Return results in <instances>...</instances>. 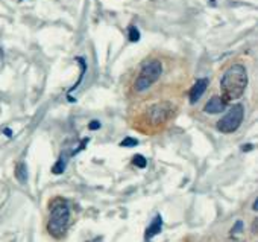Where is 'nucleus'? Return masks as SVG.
Here are the masks:
<instances>
[{"label": "nucleus", "instance_id": "11", "mask_svg": "<svg viewBox=\"0 0 258 242\" xmlns=\"http://www.w3.org/2000/svg\"><path fill=\"white\" fill-rule=\"evenodd\" d=\"M140 40V31L136 26H129V41H139Z\"/></svg>", "mask_w": 258, "mask_h": 242}, {"label": "nucleus", "instance_id": "7", "mask_svg": "<svg viewBox=\"0 0 258 242\" xmlns=\"http://www.w3.org/2000/svg\"><path fill=\"white\" fill-rule=\"evenodd\" d=\"M226 108V102L223 101V98L222 96H213L210 101H208V104L205 105V113H208V114H219V113H222L223 110Z\"/></svg>", "mask_w": 258, "mask_h": 242}, {"label": "nucleus", "instance_id": "14", "mask_svg": "<svg viewBox=\"0 0 258 242\" xmlns=\"http://www.w3.org/2000/svg\"><path fill=\"white\" fill-rule=\"evenodd\" d=\"M243 228V222L241 221H237L235 222V225L231 228V234H237V233H240V230Z\"/></svg>", "mask_w": 258, "mask_h": 242}, {"label": "nucleus", "instance_id": "8", "mask_svg": "<svg viewBox=\"0 0 258 242\" xmlns=\"http://www.w3.org/2000/svg\"><path fill=\"white\" fill-rule=\"evenodd\" d=\"M161 228H163V218H161V215H157L154 218L152 224L146 228V234H145L146 240H151L154 236L160 234L161 233Z\"/></svg>", "mask_w": 258, "mask_h": 242}, {"label": "nucleus", "instance_id": "13", "mask_svg": "<svg viewBox=\"0 0 258 242\" xmlns=\"http://www.w3.org/2000/svg\"><path fill=\"white\" fill-rule=\"evenodd\" d=\"M133 163L136 165V166H139V168H146V165H148V160L143 157V156H140V154H137L134 159H133Z\"/></svg>", "mask_w": 258, "mask_h": 242}, {"label": "nucleus", "instance_id": "6", "mask_svg": "<svg viewBox=\"0 0 258 242\" xmlns=\"http://www.w3.org/2000/svg\"><path fill=\"white\" fill-rule=\"evenodd\" d=\"M166 107H167L166 104H157L149 108V116L152 117L154 124H161L166 120V117L169 114V110Z\"/></svg>", "mask_w": 258, "mask_h": 242}, {"label": "nucleus", "instance_id": "1", "mask_svg": "<svg viewBox=\"0 0 258 242\" xmlns=\"http://www.w3.org/2000/svg\"><path fill=\"white\" fill-rule=\"evenodd\" d=\"M222 91H223V101H235L243 96L246 87H247V72L241 64L231 66L222 76L220 81Z\"/></svg>", "mask_w": 258, "mask_h": 242}, {"label": "nucleus", "instance_id": "15", "mask_svg": "<svg viewBox=\"0 0 258 242\" xmlns=\"http://www.w3.org/2000/svg\"><path fill=\"white\" fill-rule=\"evenodd\" d=\"M88 128L90 130H99L100 128V122H97V120H91V122H90V125H88Z\"/></svg>", "mask_w": 258, "mask_h": 242}, {"label": "nucleus", "instance_id": "16", "mask_svg": "<svg viewBox=\"0 0 258 242\" xmlns=\"http://www.w3.org/2000/svg\"><path fill=\"white\" fill-rule=\"evenodd\" d=\"M252 233H253V234L258 233V219H255V221L252 222Z\"/></svg>", "mask_w": 258, "mask_h": 242}, {"label": "nucleus", "instance_id": "4", "mask_svg": "<svg viewBox=\"0 0 258 242\" xmlns=\"http://www.w3.org/2000/svg\"><path fill=\"white\" fill-rule=\"evenodd\" d=\"M244 117V108L241 104H234L229 111L217 122V130L223 134H231L238 130V127L243 122Z\"/></svg>", "mask_w": 258, "mask_h": 242}, {"label": "nucleus", "instance_id": "12", "mask_svg": "<svg viewBox=\"0 0 258 242\" xmlns=\"http://www.w3.org/2000/svg\"><path fill=\"white\" fill-rule=\"evenodd\" d=\"M137 145H139V140L134 137H126L124 140L120 142V147H124V148H131V147H137Z\"/></svg>", "mask_w": 258, "mask_h": 242}, {"label": "nucleus", "instance_id": "17", "mask_svg": "<svg viewBox=\"0 0 258 242\" xmlns=\"http://www.w3.org/2000/svg\"><path fill=\"white\" fill-rule=\"evenodd\" d=\"M241 150H243V151H250V150H252V145H243Z\"/></svg>", "mask_w": 258, "mask_h": 242}, {"label": "nucleus", "instance_id": "19", "mask_svg": "<svg viewBox=\"0 0 258 242\" xmlns=\"http://www.w3.org/2000/svg\"><path fill=\"white\" fill-rule=\"evenodd\" d=\"M210 2H213V4H214V2H216V0H210Z\"/></svg>", "mask_w": 258, "mask_h": 242}, {"label": "nucleus", "instance_id": "5", "mask_svg": "<svg viewBox=\"0 0 258 242\" xmlns=\"http://www.w3.org/2000/svg\"><path fill=\"white\" fill-rule=\"evenodd\" d=\"M208 79L207 78H201V79H198L196 82H195V85L191 87V90H190V102L191 104H195V102H198L199 99H201V96L205 93V90H207V87H208Z\"/></svg>", "mask_w": 258, "mask_h": 242}, {"label": "nucleus", "instance_id": "3", "mask_svg": "<svg viewBox=\"0 0 258 242\" xmlns=\"http://www.w3.org/2000/svg\"><path fill=\"white\" fill-rule=\"evenodd\" d=\"M163 73V64L158 60H152L148 64L143 66V69L139 73V78L136 81V90L145 91L149 87H152Z\"/></svg>", "mask_w": 258, "mask_h": 242}, {"label": "nucleus", "instance_id": "18", "mask_svg": "<svg viewBox=\"0 0 258 242\" xmlns=\"http://www.w3.org/2000/svg\"><path fill=\"white\" fill-rule=\"evenodd\" d=\"M252 209H253V210H255V212H256V210H258V198H256V200H255V201H253V204H252Z\"/></svg>", "mask_w": 258, "mask_h": 242}, {"label": "nucleus", "instance_id": "9", "mask_svg": "<svg viewBox=\"0 0 258 242\" xmlns=\"http://www.w3.org/2000/svg\"><path fill=\"white\" fill-rule=\"evenodd\" d=\"M16 178H17L22 184H25V183L28 181V166H26V163L20 162V163L16 166Z\"/></svg>", "mask_w": 258, "mask_h": 242}, {"label": "nucleus", "instance_id": "10", "mask_svg": "<svg viewBox=\"0 0 258 242\" xmlns=\"http://www.w3.org/2000/svg\"><path fill=\"white\" fill-rule=\"evenodd\" d=\"M66 166H67V156H61L59 160L56 162V165L52 168V172L55 175H59V174H62L66 171Z\"/></svg>", "mask_w": 258, "mask_h": 242}, {"label": "nucleus", "instance_id": "2", "mask_svg": "<svg viewBox=\"0 0 258 242\" xmlns=\"http://www.w3.org/2000/svg\"><path fill=\"white\" fill-rule=\"evenodd\" d=\"M70 224V207L66 200L56 198L50 204V216L47 222V230L49 233L59 239L66 234L67 228Z\"/></svg>", "mask_w": 258, "mask_h": 242}]
</instances>
